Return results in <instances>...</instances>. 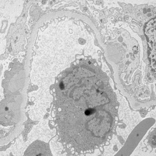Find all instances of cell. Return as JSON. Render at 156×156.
Masks as SVG:
<instances>
[{
  "label": "cell",
  "mask_w": 156,
  "mask_h": 156,
  "mask_svg": "<svg viewBox=\"0 0 156 156\" xmlns=\"http://www.w3.org/2000/svg\"><path fill=\"white\" fill-rule=\"evenodd\" d=\"M103 83L89 92L60 99L58 115L60 131L66 141L82 149L101 144L111 134L116 117V103Z\"/></svg>",
  "instance_id": "obj_1"
},
{
  "label": "cell",
  "mask_w": 156,
  "mask_h": 156,
  "mask_svg": "<svg viewBox=\"0 0 156 156\" xmlns=\"http://www.w3.org/2000/svg\"><path fill=\"white\" fill-rule=\"evenodd\" d=\"M146 34L148 39L150 51L151 66L155 71L156 66V20H153L148 23Z\"/></svg>",
  "instance_id": "obj_2"
},
{
  "label": "cell",
  "mask_w": 156,
  "mask_h": 156,
  "mask_svg": "<svg viewBox=\"0 0 156 156\" xmlns=\"http://www.w3.org/2000/svg\"><path fill=\"white\" fill-rule=\"evenodd\" d=\"M27 156H50V153L47 146L41 143L36 142L29 148L26 153Z\"/></svg>",
  "instance_id": "obj_3"
}]
</instances>
